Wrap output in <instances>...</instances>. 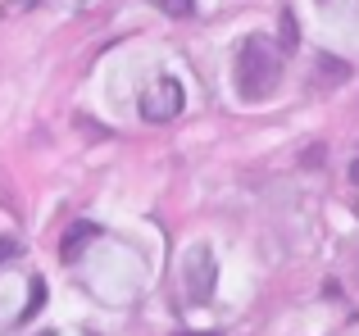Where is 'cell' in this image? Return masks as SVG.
I'll return each instance as SVG.
<instances>
[{
    "mask_svg": "<svg viewBox=\"0 0 359 336\" xmlns=\"http://www.w3.org/2000/svg\"><path fill=\"white\" fill-rule=\"evenodd\" d=\"M282 59L273 55V46L264 36H245L237 50V96L241 100H269L278 91Z\"/></svg>",
    "mask_w": 359,
    "mask_h": 336,
    "instance_id": "6da1fadb",
    "label": "cell"
},
{
    "mask_svg": "<svg viewBox=\"0 0 359 336\" xmlns=\"http://www.w3.org/2000/svg\"><path fill=\"white\" fill-rule=\"evenodd\" d=\"M187 105V91L177 78H155L150 82V91L141 96V118L146 123H168V118H177Z\"/></svg>",
    "mask_w": 359,
    "mask_h": 336,
    "instance_id": "7a4b0ae2",
    "label": "cell"
},
{
    "mask_svg": "<svg viewBox=\"0 0 359 336\" xmlns=\"http://www.w3.org/2000/svg\"><path fill=\"white\" fill-rule=\"evenodd\" d=\"M214 282H219V268H214V255L205 246H196L187 255V291H191V304H205L214 295Z\"/></svg>",
    "mask_w": 359,
    "mask_h": 336,
    "instance_id": "3957f363",
    "label": "cell"
},
{
    "mask_svg": "<svg viewBox=\"0 0 359 336\" xmlns=\"http://www.w3.org/2000/svg\"><path fill=\"white\" fill-rule=\"evenodd\" d=\"M96 237H100L96 223H73V227L64 232V241H60V255H64V259H78V255H82V250H87Z\"/></svg>",
    "mask_w": 359,
    "mask_h": 336,
    "instance_id": "277c9868",
    "label": "cell"
},
{
    "mask_svg": "<svg viewBox=\"0 0 359 336\" xmlns=\"http://www.w3.org/2000/svg\"><path fill=\"white\" fill-rule=\"evenodd\" d=\"M346 78H351V64H346V59L318 55V64H314V87H341Z\"/></svg>",
    "mask_w": 359,
    "mask_h": 336,
    "instance_id": "5b68a950",
    "label": "cell"
},
{
    "mask_svg": "<svg viewBox=\"0 0 359 336\" xmlns=\"http://www.w3.org/2000/svg\"><path fill=\"white\" fill-rule=\"evenodd\" d=\"M41 304H46V282H41V277H36V282H32V300H27V309L18 314V323H23V328H27V318H36V309H41Z\"/></svg>",
    "mask_w": 359,
    "mask_h": 336,
    "instance_id": "8992f818",
    "label": "cell"
},
{
    "mask_svg": "<svg viewBox=\"0 0 359 336\" xmlns=\"http://www.w3.org/2000/svg\"><path fill=\"white\" fill-rule=\"evenodd\" d=\"M278 41H282V50H296L300 36H296V18H291V14H282V36H278Z\"/></svg>",
    "mask_w": 359,
    "mask_h": 336,
    "instance_id": "52a82bcc",
    "label": "cell"
},
{
    "mask_svg": "<svg viewBox=\"0 0 359 336\" xmlns=\"http://www.w3.org/2000/svg\"><path fill=\"white\" fill-rule=\"evenodd\" d=\"M159 9H164V14H173V18H187L196 9V0H159Z\"/></svg>",
    "mask_w": 359,
    "mask_h": 336,
    "instance_id": "ba28073f",
    "label": "cell"
},
{
    "mask_svg": "<svg viewBox=\"0 0 359 336\" xmlns=\"http://www.w3.org/2000/svg\"><path fill=\"white\" fill-rule=\"evenodd\" d=\"M14 255H18V241L14 237H0V264H9Z\"/></svg>",
    "mask_w": 359,
    "mask_h": 336,
    "instance_id": "9c48e42d",
    "label": "cell"
},
{
    "mask_svg": "<svg viewBox=\"0 0 359 336\" xmlns=\"http://www.w3.org/2000/svg\"><path fill=\"white\" fill-rule=\"evenodd\" d=\"M351 182L359 186V160H351Z\"/></svg>",
    "mask_w": 359,
    "mask_h": 336,
    "instance_id": "30bf717a",
    "label": "cell"
},
{
    "mask_svg": "<svg viewBox=\"0 0 359 336\" xmlns=\"http://www.w3.org/2000/svg\"><path fill=\"white\" fill-rule=\"evenodd\" d=\"M177 336H219V332H177Z\"/></svg>",
    "mask_w": 359,
    "mask_h": 336,
    "instance_id": "8fae6325",
    "label": "cell"
}]
</instances>
